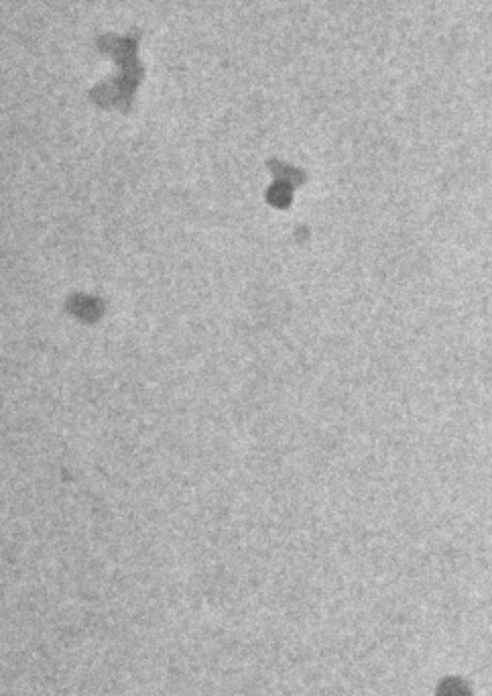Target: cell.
<instances>
[{
    "label": "cell",
    "instance_id": "cell-1",
    "mask_svg": "<svg viewBox=\"0 0 492 696\" xmlns=\"http://www.w3.org/2000/svg\"><path fill=\"white\" fill-rule=\"evenodd\" d=\"M438 696H472V688L464 680H446L439 686Z\"/></svg>",
    "mask_w": 492,
    "mask_h": 696
}]
</instances>
